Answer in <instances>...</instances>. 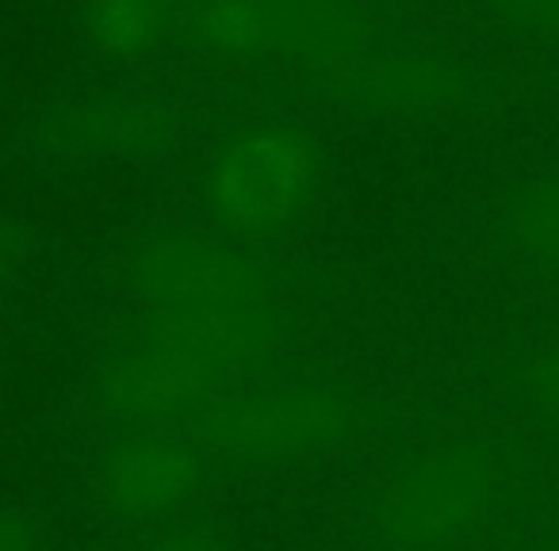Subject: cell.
Here are the masks:
<instances>
[{
    "instance_id": "obj_1",
    "label": "cell",
    "mask_w": 559,
    "mask_h": 551,
    "mask_svg": "<svg viewBox=\"0 0 559 551\" xmlns=\"http://www.w3.org/2000/svg\"><path fill=\"white\" fill-rule=\"evenodd\" d=\"M131 280L154 307V319L230 387L276 349L280 314L261 268L234 241L162 238L131 256Z\"/></svg>"
},
{
    "instance_id": "obj_2",
    "label": "cell",
    "mask_w": 559,
    "mask_h": 551,
    "mask_svg": "<svg viewBox=\"0 0 559 551\" xmlns=\"http://www.w3.org/2000/svg\"><path fill=\"white\" fill-rule=\"evenodd\" d=\"M319 172L322 146L299 123H234L211 149L203 172V211L234 245H276L311 207Z\"/></svg>"
},
{
    "instance_id": "obj_3",
    "label": "cell",
    "mask_w": 559,
    "mask_h": 551,
    "mask_svg": "<svg viewBox=\"0 0 559 551\" xmlns=\"http://www.w3.org/2000/svg\"><path fill=\"white\" fill-rule=\"evenodd\" d=\"M177 35L238 62L292 58L326 73L360 65L372 39L353 0H203L177 20Z\"/></svg>"
},
{
    "instance_id": "obj_4",
    "label": "cell",
    "mask_w": 559,
    "mask_h": 551,
    "mask_svg": "<svg viewBox=\"0 0 559 551\" xmlns=\"http://www.w3.org/2000/svg\"><path fill=\"white\" fill-rule=\"evenodd\" d=\"M349 426V403L322 387H269L223 395L188 421V433L218 456L284 464L337 441Z\"/></svg>"
},
{
    "instance_id": "obj_5",
    "label": "cell",
    "mask_w": 559,
    "mask_h": 551,
    "mask_svg": "<svg viewBox=\"0 0 559 551\" xmlns=\"http://www.w3.org/2000/svg\"><path fill=\"white\" fill-rule=\"evenodd\" d=\"M223 395H230V383L157 319H150L100 375V403L134 426L185 429Z\"/></svg>"
},
{
    "instance_id": "obj_6",
    "label": "cell",
    "mask_w": 559,
    "mask_h": 551,
    "mask_svg": "<svg viewBox=\"0 0 559 551\" xmlns=\"http://www.w3.org/2000/svg\"><path fill=\"white\" fill-rule=\"evenodd\" d=\"M495 502V471L467 444L429 452L406 464L376 502V525L399 548H433L456 540Z\"/></svg>"
},
{
    "instance_id": "obj_7",
    "label": "cell",
    "mask_w": 559,
    "mask_h": 551,
    "mask_svg": "<svg viewBox=\"0 0 559 551\" xmlns=\"http://www.w3.org/2000/svg\"><path fill=\"white\" fill-rule=\"evenodd\" d=\"M200 441L180 426H139L116 436L100 459V494L111 513L154 520L200 490Z\"/></svg>"
},
{
    "instance_id": "obj_8",
    "label": "cell",
    "mask_w": 559,
    "mask_h": 551,
    "mask_svg": "<svg viewBox=\"0 0 559 551\" xmlns=\"http://www.w3.org/2000/svg\"><path fill=\"white\" fill-rule=\"evenodd\" d=\"M330 85L368 108H406V104H437L460 93V77L429 58H399V62H360L330 73Z\"/></svg>"
},
{
    "instance_id": "obj_9",
    "label": "cell",
    "mask_w": 559,
    "mask_h": 551,
    "mask_svg": "<svg viewBox=\"0 0 559 551\" xmlns=\"http://www.w3.org/2000/svg\"><path fill=\"white\" fill-rule=\"evenodd\" d=\"M81 27L88 43L108 58H142L165 47L177 32V12L162 0H85Z\"/></svg>"
},
{
    "instance_id": "obj_10",
    "label": "cell",
    "mask_w": 559,
    "mask_h": 551,
    "mask_svg": "<svg viewBox=\"0 0 559 551\" xmlns=\"http://www.w3.org/2000/svg\"><path fill=\"white\" fill-rule=\"evenodd\" d=\"M518 233L525 241V249H533L544 261L559 264V177L540 184L521 203Z\"/></svg>"
},
{
    "instance_id": "obj_11",
    "label": "cell",
    "mask_w": 559,
    "mask_h": 551,
    "mask_svg": "<svg viewBox=\"0 0 559 551\" xmlns=\"http://www.w3.org/2000/svg\"><path fill=\"white\" fill-rule=\"evenodd\" d=\"M142 551H226V548L215 532H207V528L173 525V528H162V532H157Z\"/></svg>"
},
{
    "instance_id": "obj_12",
    "label": "cell",
    "mask_w": 559,
    "mask_h": 551,
    "mask_svg": "<svg viewBox=\"0 0 559 551\" xmlns=\"http://www.w3.org/2000/svg\"><path fill=\"white\" fill-rule=\"evenodd\" d=\"M528 383L533 391L559 414V352H544L528 364Z\"/></svg>"
},
{
    "instance_id": "obj_13",
    "label": "cell",
    "mask_w": 559,
    "mask_h": 551,
    "mask_svg": "<svg viewBox=\"0 0 559 551\" xmlns=\"http://www.w3.org/2000/svg\"><path fill=\"white\" fill-rule=\"evenodd\" d=\"M525 24L548 32L551 39H559V0H506Z\"/></svg>"
},
{
    "instance_id": "obj_14",
    "label": "cell",
    "mask_w": 559,
    "mask_h": 551,
    "mask_svg": "<svg viewBox=\"0 0 559 551\" xmlns=\"http://www.w3.org/2000/svg\"><path fill=\"white\" fill-rule=\"evenodd\" d=\"M0 551H27L24 528L12 517H0Z\"/></svg>"
},
{
    "instance_id": "obj_15",
    "label": "cell",
    "mask_w": 559,
    "mask_h": 551,
    "mask_svg": "<svg viewBox=\"0 0 559 551\" xmlns=\"http://www.w3.org/2000/svg\"><path fill=\"white\" fill-rule=\"evenodd\" d=\"M162 4H165V9H173V12H177V20H180L188 9H195V4H203V0H162Z\"/></svg>"
},
{
    "instance_id": "obj_16",
    "label": "cell",
    "mask_w": 559,
    "mask_h": 551,
    "mask_svg": "<svg viewBox=\"0 0 559 551\" xmlns=\"http://www.w3.org/2000/svg\"><path fill=\"white\" fill-rule=\"evenodd\" d=\"M4 256H9V245H4V233H0V268H4Z\"/></svg>"
}]
</instances>
